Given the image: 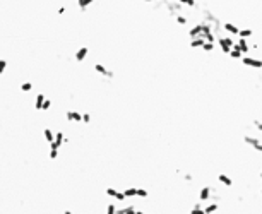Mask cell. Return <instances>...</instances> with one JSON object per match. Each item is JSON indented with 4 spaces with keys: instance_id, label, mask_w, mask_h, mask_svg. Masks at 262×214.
I'll list each match as a JSON object with an SVG mask.
<instances>
[{
    "instance_id": "ba28073f",
    "label": "cell",
    "mask_w": 262,
    "mask_h": 214,
    "mask_svg": "<svg viewBox=\"0 0 262 214\" xmlns=\"http://www.w3.org/2000/svg\"><path fill=\"white\" fill-rule=\"evenodd\" d=\"M204 43H206V40H204V36H199V38H194V40H190V48H202Z\"/></svg>"
},
{
    "instance_id": "52a82bcc",
    "label": "cell",
    "mask_w": 262,
    "mask_h": 214,
    "mask_svg": "<svg viewBox=\"0 0 262 214\" xmlns=\"http://www.w3.org/2000/svg\"><path fill=\"white\" fill-rule=\"evenodd\" d=\"M223 29H225L226 33H230V34H238L240 28L235 26V24H231V22H225V24H223Z\"/></svg>"
},
{
    "instance_id": "30bf717a",
    "label": "cell",
    "mask_w": 262,
    "mask_h": 214,
    "mask_svg": "<svg viewBox=\"0 0 262 214\" xmlns=\"http://www.w3.org/2000/svg\"><path fill=\"white\" fill-rule=\"evenodd\" d=\"M230 57H231V58H235V60H242V58H243V53H242V52H240V48L236 46V43L233 45L231 52H230Z\"/></svg>"
},
{
    "instance_id": "d6986e66",
    "label": "cell",
    "mask_w": 262,
    "mask_h": 214,
    "mask_svg": "<svg viewBox=\"0 0 262 214\" xmlns=\"http://www.w3.org/2000/svg\"><path fill=\"white\" fill-rule=\"evenodd\" d=\"M175 21L178 22V24H180V26H185V24H187V17H185V15H182V14H177L175 15Z\"/></svg>"
},
{
    "instance_id": "2e32d148",
    "label": "cell",
    "mask_w": 262,
    "mask_h": 214,
    "mask_svg": "<svg viewBox=\"0 0 262 214\" xmlns=\"http://www.w3.org/2000/svg\"><path fill=\"white\" fill-rule=\"evenodd\" d=\"M252 34H254V31H252L250 28H245V29H240V31H238V36H240V38H245V40H247V38H250Z\"/></svg>"
},
{
    "instance_id": "1f68e13d",
    "label": "cell",
    "mask_w": 262,
    "mask_h": 214,
    "mask_svg": "<svg viewBox=\"0 0 262 214\" xmlns=\"http://www.w3.org/2000/svg\"><path fill=\"white\" fill-rule=\"evenodd\" d=\"M82 122H84V123H89V122H91V117H89L88 113H84V115H82Z\"/></svg>"
},
{
    "instance_id": "60d3db41",
    "label": "cell",
    "mask_w": 262,
    "mask_h": 214,
    "mask_svg": "<svg viewBox=\"0 0 262 214\" xmlns=\"http://www.w3.org/2000/svg\"><path fill=\"white\" fill-rule=\"evenodd\" d=\"M135 214H146V212H144V211H137Z\"/></svg>"
},
{
    "instance_id": "f546056e",
    "label": "cell",
    "mask_w": 262,
    "mask_h": 214,
    "mask_svg": "<svg viewBox=\"0 0 262 214\" xmlns=\"http://www.w3.org/2000/svg\"><path fill=\"white\" fill-rule=\"evenodd\" d=\"M115 199H117V200H120V202H122V200H125L127 197H125V194H123V192H117V195H115Z\"/></svg>"
},
{
    "instance_id": "d4e9b609",
    "label": "cell",
    "mask_w": 262,
    "mask_h": 214,
    "mask_svg": "<svg viewBox=\"0 0 262 214\" xmlns=\"http://www.w3.org/2000/svg\"><path fill=\"white\" fill-rule=\"evenodd\" d=\"M182 5H188V7H195V0H178Z\"/></svg>"
},
{
    "instance_id": "7c38bea8",
    "label": "cell",
    "mask_w": 262,
    "mask_h": 214,
    "mask_svg": "<svg viewBox=\"0 0 262 214\" xmlns=\"http://www.w3.org/2000/svg\"><path fill=\"white\" fill-rule=\"evenodd\" d=\"M88 52H89L88 46H82V48H79L77 53H75V60H77V62H82V60L86 58V55H88Z\"/></svg>"
},
{
    "instance_id": "4fadbf2b",
    "label": "cell",
    "mask_w": 262,
    "mask_h": 214,
    "mask_svg": "<svg viewBox=\"0 0 262 214\" xmlns=\"http://www.w3.org/2000/svg\"><path fill=\"white\" fill-rule=\"evenodd\" d=\"M218 180H219V183H223L225 187H231V185H233V180L228 177V175H225V173L218 175Z\"/></svg>"
},
{
    "instance_id": "b9f144b4",
    "label": "cell",
    "mask_w": 262,
    "mask_h": 214,
    "mask_svg": "<svg viewBox=\"0 0 262 214\" xmlns=\"http://www.w3.org/2000/svg\"><path fill=\"white\" fill-rule=\"evenodd\" d=\"M63 214H72V212H70V211H65V212H63Z\"/></svg>"
},
{
    "instance_id": "3957f363",
    "label": "cell",
    "mask_w": 262,
    "mask_h": 214,
    "mask_svg": "<svg viewBox=\"0 0 262 214\" xmlns=\"http://www.w3.org/2000/svg\"><path fill=\"white\" fill-rule=\"evenodd\" d=\"M199 199L202 200V202L211 200V199H213V188H211V187H202L199 190Z\"/></svg>"
},
{
    "instance_id": "e575fe53",
    "label": "cell",
    "mask_w": 262,
    "mask_h": 214,
    "mask_svg": "<svg viewBox=\"0 0 262 214\" xmlns=\"http://www.w3.org/2000/svg\"><path fill=\"white\" fill-rule=\"evenodd\" d=\"M77 4H79V7H81V11H86V4H84V0H77Z\"/></svg>"
},
{
    "instance_id": "836d02e7",
    "label": "cell",
    "mask_w": 262,
    "mask_h": 214,
    "mask_svg": "<svg viewBox=\"0 0 262 214\" xmlns=\"http://www.w3.org/2000/svg\"><path fill=\"white\" fill-rule=\"evenodd\" d=\"M57 154H58V149H52V151H50V158L52 159H55Z\"/></svg>"
},
{
    "instance_id": "603a6c76",
    "label": "cell",
    "mask_w": 262,
    "mask_h": 214,
    "mask_svg": "<svg viewBox=\"0 0 262 214\" xmlns=\"http://www.w3.org/2000/svg\"><path fill=\"white\" fill-rule=\"evenodd\" d=\"M137 197L146 199V197H148V190H146V188H137Z\"/></svg>"
},
{
    "instance_id": "74e56055",
    "label": "cell",
    "mask_w": 262,
    "mask_h": 214,
    "mask_svg": "<svg viewBox=\"0 0 262 214\" xmlns=\"http://www.w3.org/2000/svg\"><path fill=\"white\" fill-rule=\"evenodd\" d=\"M92 2H94V0H84V4H86V7H88V5H91Z\"/></svg>"
},
{
    "instance_id": "8fae6325",
    "label": "cell",
    "mask_w": 262,
    "mask_h": 214,
    "mask_svg": "<svg viewBox=\"0 0 262 214\" xmlns=\"http://www.w3.org/2000/svg\"><path fill=\"white\" fill-rule=\"evenodd\" d=\"M243 142L248 146H252V148H255V146L260 142V139H259V137H254V135H243Z\"/></svg>"
},
{
    "instance_id": "d6a6232c",
    "label": "cell",
    "mask_w": 262,
    "mask_h": 214,
    "mask_svg": "<svg viewBox=\"0 0 262 214\" xmlns=\"http://www.w3.org/2000/svg\"><path fill=\"white\" fill-rule=\"evenodd\" d=\"M254 127H255V129H257V130H260V132H262V122H259V120H255V122H254Z\"/></svg>"
},
{
    "instance_id": "ac0fdd59",
    "label": "cell",
    "mask_w": 262,
    "mask_h": 214,
    "mask_svg": "<svg viewBox=\"0 0 262 214\" xmlns=\"http://www.w3.org/2000/svg\"><path fill=\"white\" fill-rule=\"evenodd\" d=\"M45 139H46V140H48V142H50V144H52V142H53V140H55V134H52V130H50V129H45Z\"/></svg>"
},
{
    "instance_id": "9c48e42d",
    "label": "cell",
    "mask_w": 262,
    "mask_h": 214,
    "mask_svg": "<svg viewBox=\"0 0 262 214\" xmlns=\"http://www.w3.org/2000/svg\"><path fill=\"white\" fill-rule=\"evenodd\" d=\"M236 46L240 48L242 53H248V52H250V46H248V43H247V40H245V38H240V40H238V43H236Z\"/></svg>"
},
{
    "instance_id": "8992f818",
    "label": "cell",
    "mask_w": 262,
    "mask_h": 214,
    "mask_svg": "<svg viewBox=\"0 0 262 214\" xmlns=\"http://www.w3.org/2000/svg\"><path fill=\"white\" fill-rule=\"evenodd\" d=\"M65 117L69 122H82V115L79 111H67Z\"/></svg>"
},
{
    "instance_id": "ab89813d",
    "label": "cell",
    "mask_w": 262,
    "mask_h": 214,
    "mask_svg": "<svg viewBox=\"0 0 262 214\" xmlns=\"http://www.w3.org/2000/svg\"><path fill=\"white\" fill-rule=\"evenodd\" d=\"M115 214H125V212H123V209H118V211H117V212H115Z\"/></svg>"
},
{
    "instance_id": "cb8c5ba5",
    "label": "cell",
    "mask_w": 262,
    "mask_h": 214,
    "mask_svg": "<svg viewBox=\"0 0 262 214\" xmlns=\"http://www.w3.org/2000/svg\"><path fill=\"white\" fill-rule=\"evenodd\" d=\"M117 206H115V204H108V206H106V214H115V212H117Z\"/></svg>"
},
{
    "instance_id": "7bdbcfd3",
    "label": "cell",
    "mask_w": 262,
    "mask_h": 214,
    "mask_svg": "<svg viewBox=\"0 0 262 214\" xmlns=\"http://www.w3.org/2000/svg\"><path fill=\"white\" fill-rule=\"evenodd\" d=\"M144 2H156V0H144Z\"/></svg>"
},
{
    "instance_id": "f35d334b",
    "label": "cell",
    "mask_w": 262,
    "mask_h": 214,
    "mask_svg": "<svg viewBox=\"0 0 262 214\" xmlns=\"http://www.w3.org/2000/svg\"><path fill=\"white\" fill-rule=\"evenodd\" d=\"M63 12H65V7H63V5H62V7L58 9V14H63Z\"/></svg>"
},
{
    "instance_id": "83f0119b",
    "label": "cell",
    "mask_w": 262,
    "mask_h": 214,
    "mask_svg": "<svg viewBox=\"0 0 262 214\" xmlns=\"http://www.w3.org/2000/svg\"><path fill=\"white\" fill-rule=\"evenodd\" d=\"M123 212H125V214H135L137 211L134 209V206H127L125 209H123Z\"/></svg>"
},
{
    "instance_id": "ee69618b",
    "label": "cell",
    "mask_w": 262,
    "mask_h": 214,
    "mask_svg": "<svg viewBox=\"0 0 262 214\" xmlns=\"http://www.w3.org/2000/svg\"><path fill=\"white\" fill-rule=\"evenodd\" d=\"M260 180H262V173H260Z\"/></svg>"
},
{
    "instance_id": "f6af8a7d",
    "label": "cell",
    "mask_w": 262,
    "mask_h": 214,
    "mask_svg": "<svg viewBox=\"0 0 262 214\" xmlns=\"http://www.w3.org/2000/svg\"><path fill=\"white\" fill-rule=\"evenodd\" d=\"M260 194H262V190H260Z\"/></svg>"
},
{
    "instance_id": "4dcf8cb0",
    "label": "cell",
    "mask_w": 262,
    "mask_h": 214,
    "mask_svg": "<svg viewBox=\"0 0 262 214\" xmlns=\"http://www.w3.org/2000/svg\"><path fill=\"white\" fill-rule=\"evenodd\" d=\"M50 106H52V101H50V100H45V103H43V108H41V110H48Z\"/></svg>"
},
{
    "instance_id": "277c9868",
    "label": "cell",
    "mask_w": 262,
    "mask_h": 214,
    "mask_svg": "<svg viewBox=\"0 0 262 214\" xmlns=\"http://www.w3.org/2000/svg\"><path fill=\"white\" fill-rule=\"evenodd\" d=\"M188 36L192 38H199L202 36V22H199V24H195V26H192L190 29H188Z\"/></svg>"
},
{
    "instance_id": "9a60e30c",
    "label": "cell",
    "mask_w": 262,
    "mask_h": 214,
    "mask_svg": "<svg viewBox=\"0 0 262 214\" xmlns=\"http://www.w3.org/2000/svg\"><path fill=\"white\" fill-rule=\"evenodd\" d=\"M188 214H206V211H204L202 204L197 202V204H194V206H192V209H190V212H188Z\"/></svg>"
},
{
    "instance_id": "f1b7e54d",
    "label": "cell",
    "mask_w": 262,
    "mask_h": 214,
    "mask_svg": "<svg viewBox=\"0 0 262 214\" xmlns=\"http://www.w3.org/2000/svg\"><path fill=\"white\" fill-rule=\"evenodd\" d=\"M5 67H7V62H5L4 58H0V74H4Z\"/></svg>"
},
{
    "instance_id": "ffe728a7",
    "label": "cell",
    "mask_w": 262,
    "mask_h": 214,
    "mask_svg": "<svg viewBox=\"0 0 262 214\" xmlns=\"http://www.w3.org/2000/svg\"><path fill=\"white\" fill-rule=\"evenodd\" d=\"M204 36V40L207 41V43H214L216 41V36H214V31H211V33H206V34H202Z\"/></svg>"
},
{
    "instance_id": "8d00e7d4",
    "label": "cell",
    "mask_w": 262,
    "mask_h": 214,
    "mask_svg": "<svg viewBox=\"0 0 262 214\" xmlns=\"http://www.w3.org/2000/svg\"><path fill=\"white\" fill-rule=\"evenodd\" d=\"M183 180H185V182H190V180H192V175H188V173H187V175L183 177Z\"/></svg>"
},
{
    "instance_id": "5b68a950",
    "label": "cell",
    "mask_w": 262,
    "mask_h": 214,
    "mask_svg": "<svg viewBox=\"0 0 262 214\" xmlns=\"http://www.w3.org/2000/svg\"><path fill=\"white\" fill-rule=\"evenodd\" d=\"M94 70H96L98 74H101V75H105V77H113V72H111V70H108L106 67L105 65H101V63H96V65H94Z\"/></svg>"
},
{
    "instance_id": "5bb4252c",
    "label": "cell",
    "mask_w": 262,
    "mask_h": 214,
    "mask_svg": "<svg viewBox=\"0 0 262 214\" xmlns=\"http://www.w3.org/2000/svg\"><path fill=\"white\" fill-rule=\"evenodd\" d=\"M218 209H219V206H218L216 202H211V204H206V206H204V211H206V214H214Z\"/></svg>"
},
{
    "instance_id": "d590c367",
    "label": "cell",
    "mask_w": 262,
    "mask_h": 214,
    "mask_svg": "<svg viewBox=\"0 0 262 214\" xmlns=\"http://www.w3.org/2000/svg\"><path fill=\"white\" fill-rule=\"evenodd\" d=\"M254 149H255V151H257V152H262V142H259V144L255 146Z\"/></svg>"
},
{
    "instance_id": "44dd1931",
    "label": "cell",
    "mask_w": 262,
    "mask_h": 214,
    "mask_svg": "<svg viewBox=\"0 0 262 214\" xmlns=\"http://www.w3.org/2000/svg\"><path fill=\"white\" fill-rule=\"evenodd\" d=\"M123 194H125V197H127V199H129V197H137V188L130 187V188H127V190H125Z\"/></svg>"
},
{
    "instance_id": "484cf974",
    "label": "cell",
    "mask_w": 262,
    "mask_h": 214,
    "mask_svg": "<svg viewBox=\"0 0 262 214\" xmlns=\"http://www.w3.org/2000/svg\"><path fill=\"white\" fill-rule=\"evenodd\" d=\"M33 89V84L31 82H22L21 84V91H31Z\"/></svg>"
},
{
    "instance_id": "7a4b0ae2",
    "label": "cell",
    "mask_w": 262,
    "mask_h": 214,
    "mask_svg": "<svg viewBox=\"0 0 262 214\" xmlns=\"http://www.w3.org/2000/svg\"><path fill=\"white\" fill-rule=\"evenodd\" d=\"M242 62H243V65L252 67V69H262V60H259V58H252V57H243V58H242Z\"/></svg>"
},
{
    "instance_id": "7402d4cb",
    "label": "cell",
    "mask_w": 262,
    "mask_h": 214,
    "mask_svg": "<svg viewBox=\"0 0 262 214\" xmlns=\"http://www.w3.org/2000/svg\"><path fill=\"white\" fill-rule=\"evenodd\" d=\"M202 50H204V52H207V53H211L214 50V43H207V41H206L204 46H202Z\"/></svg>"
},
{
    "instance_id": "e0dca14e",
    "label": "cell",
    "mask_w": 262,
    "mask_h": 214,
    "mask_svg": "<svg viewBox=\"0 0 262 214\" xmlns=\"http://www.w3.org/2000/svg\"><path fill=\"white\" fill-rule=\"evenodd\" d=\"M43 103H45V94H38L36 101H34V108H36V110H41V108H43Z\"/></svg>"
},
{
    "instance_id": "6da1fadb",
    "label": "cell",
    "mask_w": 262,
    "mask_h": 214,
    "mask_svg": "<svg viewBox=\"0 0 262 214\" xmlns=\"http://www.w3.org/2000/svg\"><path fill=\"white\" fill-rule=\"evenodd\" d=\"M218 45L221 46L223 53H228V55H230V52H231L235 41L231 40V36H221V38H218Z\"/></svg>"
},
{
    "instance_id": "4316f807",
    "label": "cell",
    "mask_w": 262,
    "mask_h": 214,
    "mask_svg": "<svg viewBox=\"0 0 262 214\" xmlns=\"http://www.w3.org/2000/svg\"><path fill=\"white\" fill-rule=\"evenodd\" d=\"M117 192H118V190H115L113 187H108L106 188V195H110V197H115V195H117Z\"/></svg>"
}]
</instances>
